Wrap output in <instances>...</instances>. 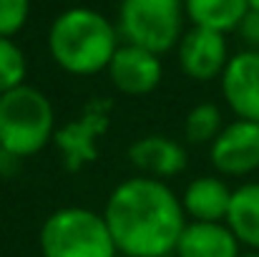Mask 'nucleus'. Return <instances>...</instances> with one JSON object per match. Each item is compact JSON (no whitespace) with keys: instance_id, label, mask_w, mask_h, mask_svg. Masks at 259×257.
I'll return each instance as SVG.
<instances>
[{"instance_id":"nucleus-11","label":"nucleus","mask_w":259,"mask_h":257,"mask_svg":"<svg viewBox=\"0 0 259 257\" xmlns=\"http://www.w3.org/2000/svg\"><path fill=\"white\" fill-rule=\"evenodd\" d=\"M128 162L141 176L166 181L186 169L189 157H186L184 144H179L176 139L164 134H149V136L136 139L128 146Z\"/></svg>"},{"instance_id":"nucleus-12","label":"nucleus","mask_w":259,"mask_h":257,"mask_svg":"<svg viewBox=\"0 0 259 257\" xmlns=\"http://www.w3.org/2000/svg\"><path fill=\"white\" fill-rule=\"evenodd\" d=\"M232 187L219 174L191 179L181 192V207L189 222H227L232 204Z\"/></svg>"},{"instance_id":"nucleus-8","label":"nucleus","mask_w":259,"mask_h":257,"mask_svg":"<svg viewBox=\"0 0 259 257\" xmlns=\"http://www.w3.org/2000/svg\"><path fill=\"white\" fill-rule=\"evenodd\" d=\"M108 114L111 103L91 101L83 114L56 131L53 144L63 154V164L68 171L83 169L86 164H93L98 159V136L108 129Z\"/></svg>"},{"instance_id":"nucleus-18","label":"nucleus","mask_w":259,"mask_h":257,"mask_svg":"<svg viewBox=\"0 0 259 257\" xmlns=\"http://www.w3.org/2000/svg\"><path fill=\"white\" fill-rule=\"evenodd\" d=\"M30 15V0H0V38L18 35Z\"/></svg>"},{"instance_id":"nucleus-1","label":"nucleus","mask_w":259,"mask_h":257,"mask_svg":"<svg viewBox=\"0 0 259 257\" xmlns=\"http://www.w3.org/2000/svg\"><path fill=\"white\" fill-rule=\"evenodd\" d=\"M103 219L118 255L169 257L186 227L181 197L161 179L128 176L106 199Z\"/></svg>"},{"instance_id":"nucleus-7","label":"nucleus","mask_w":259,"mask_h":257,"mask_svg":"<svg viewBox=\"0 0 259 257\" xmlns=\"http://www.w3.org/2000/svg\"><path fill=\"white\" fill-rule=\"evenodd\" d=\"M176 58L186 79L196 84H209L214 79H222L232 56L224 33L191 25L189 30H184L176 46Z\"/></svg>"},{"instance_id":"nucleus-17","label":"nucleus","mask_w":259,"mask_h":257,"mask_svg":"<svg viewBox=\"0 0 259 257\" xmlns=\"http://www.w3.org/2000/svg\"><path fill=\"white\" fill-rule=\"evenodd\" d=\"M28 58L13 38H0V93L25 84Z\"/></svg>"},{"instance_id":"nucleus-3","label":"nucleus","mask_w":259,"mask_h":257,"mask_svg":"<svg viewBox=\"0 0 259 257\" xmlns=\"http://www.w3.org/2000/svg\"><path fill=\"white\" fill-rule=\"evenodd\" d=\"M56 108L30 84L0 93V152L23 162L40 154L56 139Z\"/></svg>"},{"instance_id":"nucleus-21","label":"nucleus","mask_w":259,"mask_h":257,"mask_svg":"<svg viewBox=\"0 0 259 257\" xmlns=\"http://www.w3.org/2000/svg\"><path fill=\"white\" fill-rule=\"evenodd\" d=\"M239 257H259V252H249V250H247V252H242Z\"/></svg>"},{"instance_id":"nucleus-20","label":"nucleus","mask_w":259,"mask_h":257,"mask_svg":"<svg viewBox=\"0 0 259 257\" xmlns=\"http://www.w3.org/2000/svg\"><path fill=\"white\" fill-rule=\"evenodd\" d=\"M247 3H249V8H252V10H259V0H247Z\"/></svg>"},{"instance_id":"nucleus-4","label":"nucleus","mask_w":259,"mask_h":257,"mask_svg":"<svg viewBox=\"0 0 259 257\" xmlns=\"http://www.w3.org/2000/svg\"><path fill=\"white\" fill-rule=\"evenodd\" d=\"M38 245L43 257H118L103 214L88 207H61L48 214Z\"/></svg>"},{"instance_id":"nucleus-10","label":"nucleus","mask_w":259,"mask_h":257,"mask_svg":"<svg viewBox=\"0 0 259 257\" xmlns=\"http://www.w3.org/2000/svg\"><path fill=\"white\" fill-rule=\"evenodd\" d=\"M222 96L237 119L259 124V51H239L222 74Z\"/></svg>"},{"instance_id":"nucleus-2","label":"nucleus","mask_w":259,"mask_h":257,"mask_svg":"<svg viewBox=\"0 0 259 257\" xmlns=\"http://www.w3.org/2000/svg\"><path fill=\"white\" fill-rule=\"evenodd\" d=\"M121 46L118 28L93 8L63 10L48 30V51L53 63L71 76L103 74Z\"/></svg>"},{"instance_id":"nucleus-5","label":"nucleus","mask_w":259,"mask_h":257,"mask_svg":"<svg viewBox=\"0 0 259 257\" xmlns=\"http://www.w3.org/2000/svg\"><path fill=\"white\" fill-rule=\"evenodd\" d=\"M184 18L181 0H121L116 28L123 43L164 56L179 46Z\"/></svg>"},{"instance_id":"nucleus-14","label":"nucleus","mask_w":259,"mask_h":257,"mask_svg":"<svg viewBox=\"0 0 259 257\" xmlns=\"http://www.w3.org/2000/svg\"><path fill=\"white\" fill-rule=\"evenodd\" d=\"M227 227L234 232L242 247L259 252V181H244L232 192Z\"/></svg>"},{"instance_id":"nucleus-6","label":"nucleus","mask_w":259,"mask_h":257,"mask_svg":"<svg viewBox=\"0 0 259 257\" xmlns=\"http://www.w3.org/2000/svg\"><path fill=\"white\" fill-rule=\"evenodd\" d=\"M211 167L219 176L242 179L259 171V124L234 119L209 146Z\"/></svg>"},{"instance_id":"nucleus-15","label":"nucleus","mask_w":259,"mask_h":257,"mask_svg":"<svg viewBox=\"0 0 259 257\" xmlns=\"http://www.w3.org/2000/svg\"><path fill=\"white\" fill-rule=\"evenodd\" d=\"M184 15L196 28L217 30V33H232L239 28L242 18L249 10L247 0H181Z\"/></svg>"},{"instance_id":"nucleus-19","label":"nucleus","mask_w":259,"mask_h":257,"mask_svg":"<svg viewBox=\"0 0 259 257\" xmlns=\"http://www.w3.org/2000/svg\"><path fill=\"white\" fill-rule=\"evenodd\" d=\"M237 33L247 43V51H259V10H252V8L247 10Z\"/></svg>"},{"instance_id":"nucleus-16","label":"nucleus","mask_w":259,"mask_h":257,"mask_svg":"<svg viewBox=\"0 0 259 257\" xmlns=\"http://www.w3.org/2000/svg\"><path fill=\"white\" fill-rule=\"evenodd\" d=\"M227 126L224 114L217 103L204 101L196 103L186 119H184V139L194 146H211V141L222 134V129Z\"/></svg>"},{"instance_id":"nucleus-13","label":"nucleus","mask_w":259,"mask_h":257,"mask_svg":"<svg viewBox=\"0 0 259 257\" xmlns=\"http://www.w3.org/2000/svg\"><path fill=\"white\" fill-rule=\"evenodd\" d=\"M176 257H239L242 245L227 222H186L179 242Z\"/></svg>"},{"instance_id":"nucleus-9","label":"nucleus","mask_w":259,"mask_h":257,"mask_svg":"<svg viewBox=\"0 0 259 257\" xmlns=\"http://www.w3.org/2000/svg\"><path fill=\"white\" fill-rule=\"evenodd\" d=\"M106 74L118 93L146 96L159 88L161 79H164V66H161V56H156L146 48L131 46V43H121L118 51L113 53Z\"/></svg>"}]
</instances>
